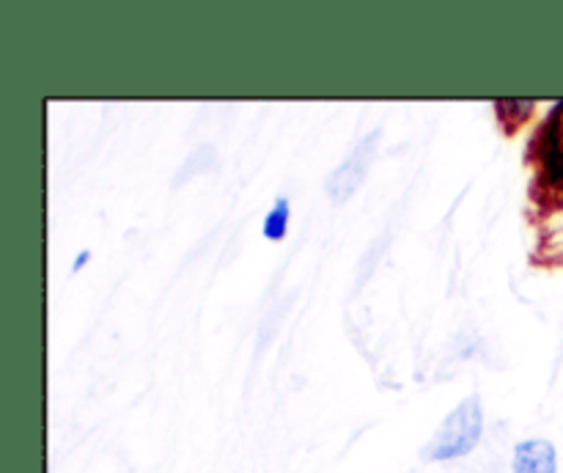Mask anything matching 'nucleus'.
Wrapping results in <instances>:
<instances>
[{"label": "nucleus", "mask_w": 563, "mask_h": 473, "mask_svg": "<svg viewBox=\"0 0 563 473\" xmlns=\"http://www.w3.org/2000/svg\"><path fill=\"white\" fill-rule=\"evenodd\" d=\"M531 165V223H539L563 207V102L553 108L526 148Z\"/></svg>", "instance_id": "nucleus-1"}, {"label": "nucleus", "mask_w": 563, "mask_h": 473, "mask_svg": "<svg viewBox=\"0 0 563 473\" xmlns=\"http://www.w3.org/2000/svg\"><path fill=\"white\" fill-rule=\"evenodd\" d=\"M484 429V413L482 402L476 396L462 402L454 413L443 421V427L434 432V438L429 440L427 457L429 460H456V457H465L476 449L478 438H482Z\"/></svg>", "instance_id": "nucleus-2"}, {"label": "nucleus", "mask_w": 563, "mask_h": 473, "mask_svg": "<svg viewBox=\"0 0 563 473\" xmlns=\"http://www.w3.org/2000/svg\"><path fill=\"white\" fill-rule=\"evenodd\" d=\"M515 473H559V451L550 440H522L515 449Z\"/></svg>", "instance_id": "nucleus-3"}, {"label": "nucleus", "mask_w": 563, "mask_h": 473, "mask_svg": "<svg viewBox=\"0 0 563 473\" xmlns=\"http://www.w3.org/2000/svg\"><path fill=\"white\" fill-rule=\"evenodd\" d=\"M372 143H377V138H366V141L357 146L355 157L346 160V163L335 170L333 179H330L328 190L333 193L339 201H344L350 193H355V187L361 185V179L366 176V165H368V160H372V152H368V148H372Z\"/></svg>", "instance_id": "nucleus-4"}, {"label": "nucleus", "mask_w": 563, "mask_h": 473, "mask_svg": "<svg viewBox=\"0 0 563 473\" xmlns=\"http://www.w3.org/2000/svg\"><path fill=\"white\" fill-rule=\"evenodd\" d=\"M286 220H289V204L280 198V201L275 204L273 212H269L267 226H264V234H267L269 240H278V237L286 231Z\"/></svg>", "instance_id": "nucleus-5"}]
</instances>
